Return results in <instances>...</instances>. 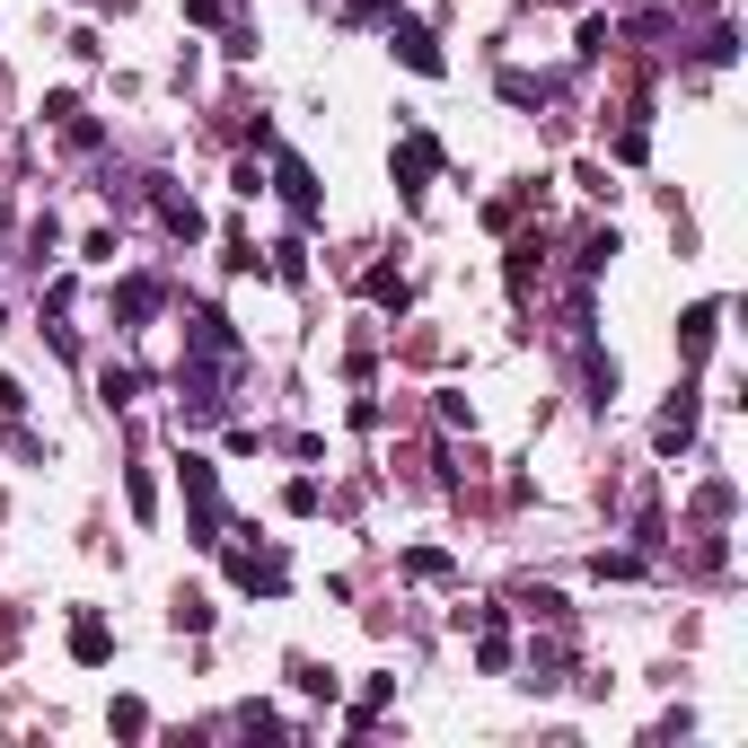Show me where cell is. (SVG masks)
<instances>
[{"instance_id": "obj_1", "label": "cell", "mask_w": 748, "mask_h": 748, "mask_svg": "<svg viewBox=\"0 0 748 748\" xmlns=\"http://www.w3.org/2000/svg\"><path fill=\"white\" fill-rule=\"evenodd\" d=\"M714 317H722V309H687V317H678V353H687V362H705V344H714Z\"/></svg>"}, {"instance_id": "obj_2", "label": "cell", "mask_w": 748, "mask_h": 748, "mask_svg": "<svg viewBox=\"0 0 748 748\" xmlns=\"http://www.w3.org/2000/svg\"><path fill=\"white\" fill-rule=\"evenodd\" d=\"M396 44H405V62H414V71H441V53H432V36H423V27H396Z\"/></svg>"}, {"instance_id": "obj_3", "label": "cell", "mask_w": 748, "mask_h": 748, "mask_svg": "<svg viewBox=\"0 0 748 748\" xmlns=\"http://www.w3.org/2000/svg\"><path fill=\"white\" fill-rule=\"evenodd\" d=\"M71 651H80V660H107L115 643H107V625H98V617H80V634H71Z\"/></svg>"}]
</instances>
